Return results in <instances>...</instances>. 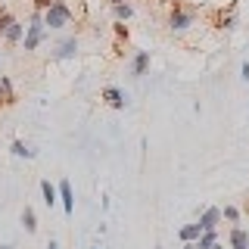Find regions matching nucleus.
I'll return each mask as SVG.
<instances>
[{
  "label": "nucleus",
  "instance_id": "obj_17",
  "mask_svg": "<svg viewBox=\"0 0 249 249\" xmlns=\"http://www.w3.org/2000/svg\"><path fill=\"white\" fill-rule=\"evenodd\" d=\"M13 22H16L13 16H0V35H6V28H10Z\"/></svg>",
  "mask_w": 249,
  "mask_h": 249
},
{
  "label": "nucleus",
  "instance_id": "obj_20",
  "mask_svg": "<svg viewBox=\"0 0 249 249\" xmlns=\"http://www.w3.org/2000/svg\"><path fill=\"white\" fill-rule=\"evenodd\" d=\"M47 249H59V246H56V243H53V240H50V243H47Z\"/></svg>",
  "mask_w": 249,
  "mask_h": 249
},
{
  "label": "nucleus",
  "instance_id": "obj_22",
  "mask_svg": "<svg viewBox=\"0 0 249 249\" xmlns=\"http://www.w3.org/2000/svg\"><path fill=\"white\" fill-rule=\"evenodd\" d=\"M0 249H16V246H13V243H6V246H0Z\"/></svg>",
  "mask_w": 249,
  "mask_h": 249
},
{
  "label": "nucleus",
  "instance_id": "obj_10",
  "mask_svg": "<svg viewBox=\"0 0 249 249\" xmlns=\"http://www.w3.org/2000/svg\"><path fill=\"white\" fill-rule=\"evenodd\" d=\"M190 22H193V16H190V13H181V10L171 13V28H187Z\"/></svg>",
  "mask_w": 249,
  "mask_h": 249
},
{
  "label": "nucleus",
  "instance_id": "obj_4",
  "mask_svg": "<svg viewBox=\"0 0 249 249\" xmlns=\"http://www.w3.org/2000/svg\"><path fill=\"white\" fill-rule=\"evenodd\" d=\"M218 221H221V209H206V212H202V218H199V228H202V231H215Z\"/></svg>",
  "mask_w": 249,
  "mask_h": 249
},
{
  "label": "nucleus",
  "instance_id": "obj_5",
  "mask_svg": "<svg viewBox=\"0 0 249 249\" xmlns=\"http://www.w3.org/2000/svg\"><path fill=\"white\" fill-rule=\"evenodd\" d=\"M199 233H202L199 224H184V228L178 231V237H181L184 243H196V240H199Z\"/></svg>",
  "mask_w": 249,
  "mask_h": 249
},
{
  "label": "nucleus",
  "instance_id": "obj_19",
  "mask_svg": "<svg viewBox=\"0 0 249 249\" xmlns=\"http://www.w3.org/2000/svg\"><path fill=\"white\" fill-rule=\"evenodd\" d=\"M243 78L249 81V62H243Z\"/></svg>",
  "mask_w": 249,
  "mask_h": 249
},
{
  "label": "nucleus",
  "instance_id": "obj_18",
  "mask_svg": "<svg viewBox=\"0 0 249 249\" xmlns=\"http://www.w3.org/2000/svg\"><path fill=\"white\" fill-rule=\"evenodd\" d=\"M221 215H224V218H231V221H237V215H240V212H237V209H233V206H228V209H224Z\"/></svg>",
  "mask_w": 249,
  "mask_h": 249
},
{
  "label": "nucleus",
  "instance_id": "obj_2",
  "mask_svg": "<svg viewBox=\"0 0 249 249\" xmlns=\"http://www.w3.org/2000/svg\"><path fill=\"white\" fill-rule=\"evenodd\" d=\"M41 37H44V19L35 16L31 25H28V35H25V50H35V47L41 44Z\"/></svg>",
  "mask_w": 249,
  "mask_h": 249
},
{
  "label": "nucleus",
  "instance_id": "obj_21",
  "mask_svg": "<svg viewBox=\"0 0 249 249\" xmlns=\"http://www.w3.org/2000/svg\"><path fill=\"white\" fill-rule=\"evenodd\" d=\"M184 249H196V243H184Z\"/></svg>",
  "mask_w": 249,
  "mask_h": 249
},
{
  "label": "nucleus",
  "instance_id": "obj_14",
  "mask_svg": "<svg viewBox=\"0 0 249 249\" xmlns=\"http://www.w3.org/2000/svg\"><path fill=\"white\" fill-rule=\"evenodd\" d=\"M146 62H150V56H146V53H137V59H134V75H143Z\"/></svg>",
  "mask_w": 249,
  "mask_h": 249
},
{
  "label": "nucleus",
  "instance_id": "obj_15",
  "mask_svg": "<svg viewBox=\"0 0 249 249\" xmlns=\"http://www.w3.org/2000/svg\"><path fill=\"white\" fill-rule=\"evenodd\" d=\"M6 37H10V41H19V37H22V25H19V22H13V25L6 28Z\"/></svg>",
  "mask_w": 249,
  "mask_h": 249
},
{
  "label": "nucleus",
  "instance_id": "obj_7",
  "mask_svg": "<svg viewBox=\"0 0 249 249\" xmlns=\"http://www.w3.org/2000/svg\"><path fill=\"white\" fill-rule=\"evenodd\" d=\"M231 249H249V237L243 228H233L231 231Z\"/></svg>",
  "mask_w": 249,
  "mask_h": 249
},
{
  "label": "nucleus",
  "instance_id": "obj_24",
  "mask_svg": "<svg viewBox=\"0 0 249 249\" xmlns=\"http://www.w3.org/2000/svg\"><path fill=\"white\" fill-rule=\"evenodd\" d=\"M212 249H224V246H218V243H215V246H212Z\"/></svg>",
  "mask_w": 249,
  "mask_h": 249
},
{
  "label": "nucleus",
  "instance_id": "obj_23",
  "mask_svg": "<svg viewBox=\"0 0 249 249\" xmlns=\"http://www.w3.org/2000/svg\"><path fill=\"white\" fill-rule=\"evenodd\" d=\"M112 3H115V6H119V3H124V0H112Z\"/></svg>",
  "mask_w": 249,
  "mask_h": 249
},
{
  "label": "nucleus",
  "instance_id": "obj_16",
  "mask_svg": "<svg viewBox=\"0 0 249 249\" xmlns=\"http://www.w3.org/2000/svg\"><path fill=\"white\" fill-rule=\"evenodd\" d=\"M115 16H119V19H131V6L128 3H119V6H115Z\"/></svg>",
  "mask_w": 249,
  "mask_h": 249
},
{
  "label": "nucleus",
  "instance_id": "obj_8",
  "mask_svg": "<svg viewBox=\"0 0 249 249\" xmlns=\"http://www.w3.org/2000/svg\"><path fill=\"white\" fill-rule=\"evenodd\" d=\"M75 50H78V41H75V37H69V41H62V44H59L56 59H69V56H75Z\"/></svg>",
  "mask_w": 249,
  "mask_h": 249
},
{
  "label": "nucleus",
  "instance_id": "obj_25",
  "mask_svg": "<svg viewBox=\"0 0 249 249\" xmlns=\"http://www.w3.org/2000/svg\"><path fill=\"white\" fill-rule=\"evenodd\" d=\"M156 249H162V246H156Z\"/></svg>",
  "mask_w": 249,
  "mask_h": 249
},
{
  "label": "nucleus",
  "instance_id": "obj_12",
  "mask_svg": "<svg viewBox=\"0 0 249 249\" xmlns=\"http://www.w3.org/2000/svg\"><path fill=\"white\" fill-rule=\"evenodd\" d=\"M41 193H44V202H47V206H53V202H56V187H53L50 181L41 184Z\"/></svg>",
  "mask_w": 249,
  "mask_h": 249
},
{
  "label": "nucleus",
  "instance_id": "obj_1",
  "mask_svg": "<svg viewBox=\"0 0 249 249\" xmlns=\"http://www.w3.org/2000/svg\"><path fill=\"white\" fill-rule=\"evenodd\" d=\"M69 19H72V10H69L62 0H53V3L44 10V25H50V28H62V25H69Z\"/></svg>",
  "mask_w": 249,
  "mask_h": 249
},
{
  "label": "nucleus",
  "instance_id": "obj_3",
  "mask_svg": "<svg viewBox=\"0 0 249 249\" xmlns=\"http://www.w3.org/2000/svg\"><path fill=\"white\" fill-rule=\"evenodd\" d=\"M56 193H59V199H62V209H66V215H72V212H75V199H72V184H69V181H62Z\"/></svg>",
  "mask_w": 249,
  "mask_h": 249
},
{
  "label": "nucleus",
  "instance_id": "obj_11",
  "mask_svg": "<svg viewBox=\"0 0 249 249\" xmlns=\"http://www.w3.org/2000/svg\"><path fill=\"white\" fill-rule=\"evenodd\" d=\"M22 224H25V231H28V233H35V231H37V218H35V209H28V206H25V212H22Z\"/></svg>",
  "mask_w": 249,
  "mask_h": 249
},
{
  "label": "nucleus",
  "instance_id": "obj_6",
  "mask_svg": "<svg viewBox=\"0 0 249 249\" xmlns=\"http://www.w3.org/2000/svg\"><path fill=\"white\" fill-rule=\"evenodd\" d=\"M103 97H106V103H109V106H115V109H122L124 103H128V100H124V93H122L119 88H106V90H103Z\"/></svg>",
  "mask_w": 249,
  "mask_h": 249
},
{
  "label": "nucleus",
  "instance_id": "obj_9",
  "mask_svg": "<svg viewBox=\"0 0 249 249\" xmlns=\"http://www.w3.org/2000/svg\"><path fill=\"white\" fill-rule=\"evenodd\" d=\"M215 243H218V233L215 231H202L199 240H196V249H212Z\"/></svg>",
  "mask_w": 249,
  "mask_h": 249
},
{
  "label": "nucleus",
  "instance_id": "obj_13",
  "mask_svg": "<svg viewBox=\"0 0 249 249\" xmlns=\"http://www.w3.org/2000/svg\"><path fill=\"white\" fill-rule=\"evenodd\" d=\"M13 153H16V156H25V159H31V156H35V150H28L22 140H16V143H13Z\"/></svg>",
  "mask_w": 249,
  "mask_h": 249
}]
</instances>
